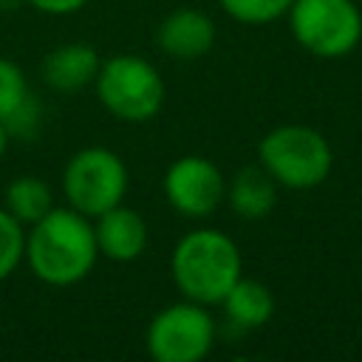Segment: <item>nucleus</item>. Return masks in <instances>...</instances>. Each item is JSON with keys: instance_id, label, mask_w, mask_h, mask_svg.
<instances>
[{"instance_id": "nucleus-1", "label": "nucleus", "mask_w": 362, "mask_h": 362, "mask_svg": "<svg viewBox=\"0 0 362 362\" xmlns=\"http://www.w3.org/2000/svg\"><path fill=\"white\" fill-rule=\"evenodd\" d=\"M96 260L99 246L93 218L71 206H54L37 223L25 226L23 263L45 286H76L93 272Z\"/></svg>"}, {"instance_id": "nucleus-2", "label": "nucleus", "mask_w": 362, "mask_h": 362, "mask_svg": "<svg viewBox=\"0 0 362 362\" xmlns=\"http://www.w3.org/2000/svg\"><path fill=\"white\" fill-rule=\"evenodd\" d=\"M170 274L184 300L218 305L226 291L243 277L238 243L212 226L189 229L170 252Z\"/></svg>"}, {"instance_id": "nucleus-3", "label": "nucleus", "mask_w": 362, "mask_h": 362, "mask_svg": "<svg viewBox=\"0 0 362 362\" xmlns=\"http://www.w3.org/2000/svg\"><path fill=\"white\" fill-rule=\"evenodd\" d=\"M257 164L283 189H314L328 181L334 170V150L328 139L308 124H277L257 144Z\"/></svg>"}, {"instance_id": "nucleus-4", "label": "nucleus", "mask_w": 362, "mask_h": 362, "mask_svg": "<svg viewBox=\"0 0 362 362\" xmlns=\"http://www.w3.org/2000/svg\"><path fill=\"white\" fill-rule=\"evenodd\" d=\"M96 99L102 107L127 124L150 122L161 113L167 99V85L158 68L139 54H116L102 59L93 79Z\"/></svg>"}, {"instance_id": "nucleus-5", "label": "nucleus", "mask_w": 362, "mask_h": 362, "mask_svg": "<svg viewBox=\"0 0 362 362\" xmlns=\"http://www.w3.org/2000/svg\"><path fill=\"white\" fill-rule=\"evenodd\" d=\"M130 187V173L124 158L102 144L76 150L62 170V195L65 206L96 218L119 204H124Z\"/></svg>"}, {"instance_id": "nucleus-6", "label": "nucleus", "mask_w": 362, "mask_h": 362, "mask_svg": "<svg viewBox=\"0 0 362 362\" xmlns=\"http://www.w3.org/2000/svg\"><path fill=\"white\" fill-rule=\"evenodd\" d=\"M288 28L294 42L320 59H339L362 40V8L354 0H291Z\"/></svg>"}, {"instance_id": "nucleus-7", "label": "nucleus", "mask_w": 362, "mask_h": 362, "mask_svg": "<svg viewBox=\"0 0 362 362\" xmlns=\"http://www.w3.org/2000/svg\"><path fill=\"white\" fill-rule=\"evenodd\" d=\"M215 320L209 305L178 300L153 314L144 345L156 362H201L215 348Z\"/></svg>"}, {"instance_id": "nucleus-8", "label": "nucleus", "mask_w": 362, "mask_h": 362, "mask_svg": "<svg viewBox=\"0 0 362 362\" xmlns=\"http://www.w3.org/2000/svg\"><path fill=\"white\" fill-rule=\"evenodd\" d=\"M161 189L181 218L204 221L221 209L226 198V175L206 156H181L164 170Z\"/></svg>"}, {"instance_id": "nucleus-9", "label": "nucleus", "mask_w": 362, "mask_h": 362, "mask_svg": "<svg viewBox=\"0 0 362 362\" xmlns=\"http://www.w3.org/2000/svg\"><path fill=\"white\" fill-rule=\"evenodd\" d=\"M218 40V28H215V20L201 11V8H192V6H184V8H175L170 11L158 28H156V42L158 48L173 57V59H198L204 54L212 51Z\"/></svg>"}, {"instance_id": "nucleus-10", "label": "nucleus", "mask_w": 362, "mask_h": 362, "mask_svg": "<svg viewBox=\"0 0 362 362\" xmlns=\"http://www.w3.org/2000/svg\"><path fill=\"white\" fill-rule=\"evenodd\" d=\"M93 235L99 255L113 260V263H133L144 255L150 243V229L141 212L133 206H113L102 215L93 218Z\"/></svg>"}, {"instance_id": "nucleus-11", "label": "nucleus", "mask_w": 362, "mask_h": 362, "mask_svg": "<svg viewBox=\"0 0 362 362\" xmlns=\"http://www.w3.org/2000/svg\"><path fill=\"white\" fill-rule=\"evenodd\" d=\"M102 57L90 42H65L51 48L40 62V79L48 90L74 96L93 85Z\"/></svg>"}, {"instance_id": "nucleus-12", "label": "nucleus", "mask_w": 362, "mask_h": 362, "mask_svg": "<svg viewBox=\"0 0 362 362\" xmlns=\"http://www.w3.org/2000/svg\"><path fill=\"white\" fill-rule=\"evenodd\" d=\"M40 99L31 93L25 71L0 57V122L11 139H31L40 130Z\"/></svg>"}, {"instance_id": "nucleus-13", "label": "nucleus", "mask_w": 362, "mask_h": 362, "mask_svg": "<svg viewBox=\"0 0 362 362\" xmlns=\"http://www.w3.org/2000/svg\"><path fill=\"white\" fill-rule=\"evenodd\" d=\"M277 189L280 187L274 184V178L260 164H246L232 178H226V198H223V204H229V209L238 218L260 221V218H266L274 209Z\"/></svg>"}, {"instance_id": "nucleus-14", "label": "nucleus", "mask_w": 362, "mask_h": 362, "mask_svg": "<svg viewBox=\"0 0 362 362\" xmlns=\"http://www.w3.org/2000/svg\"><path fill=\"white\" fill-rule=\"evenodd\" d=\"M218 305L223 308V317L235 331L263 328L274 317L272 288L263 286L260 280H252V277H240Z\"/></svg>"}, {"instance_id": "nucleus-15", "label": "nucleus", "mask_w": 362, "mask_h": 362, "mask_svg": "<svg viewBox=\"0 0 362 362\" xmlns=\"http://www.w3.org/2000/svg\"><path fill=\"white\" fill-rule=\"evenodd\" d=\"M3 206L23 226H31L42 215H48L57 204H54V189H51V184L45 178H40V175H17L3 189Z\"/></svg>"}, {"instance_id": "nucleus-16", "label": "nucleus", "mask_w": 362, "mask_h": 362, "mask_svg": "<svg viewBox=\"0 0 362 362\" xmlns=\"http://www.w3.org/2000/svg\"><path fill=\"white\" fill-rule=\"evenodd\" d=\"M25 252V226L0 204V283L8 280L23 263Z\"/></svg>"}, {"instance_id": "nucleus-17", "label": "nucleus", "mask_w": 362, "mask_h": 362, "mask_svg": "<svg viewBox=\"0 0 362 362\" xmlns=\"http://www.w3.org/2000/svg\"><path fill=\"white\" fill-rule=\"evenodd\" d=\"M218 6L243 25H269L286 17L291 0H218Z\"/></svg>"}, {"instance_id": "nucleus-18", "label": "nucleus", "mask_w": 362, "mask_h": 362, "mask_svg": "<svg viewBox=\"0 0 362 362\" xmlns=\"http://www.w3.org/2000/svg\"><path fill=\"white\" fill-rule=\"evenodd\" d=\"M28 6H34L42 14L51 17H65V14H76L79 8H85L90 0H25Z\"/></svg>"}, {"instance_id": "nucleus-19", "label": "nucleus", "mask_w": 362, "mask_h": 362, "mask_svg": "<svg viewBox=\"0 0 362 362\" xmlns=\"http://www.w3.org/2000/svg\"><path fill=\"white\" fill-rule=\"evenodd\" d=\"M8 141H11V136H8V130H6V127H3V122H0V161H3L6 150H8Z\"/></svg>"}]
</instances>
